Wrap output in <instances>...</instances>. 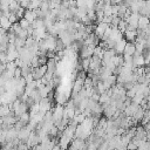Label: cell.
<instances>
[{"label":"cell","mask_w":150,"mask_h":150,"mask_svg":"<svg viewBox=\"0 0 150 150\" xmlns=\"http://www.w3.org/2000/svg\"><path fill=\"white\" fill-rule=\"evenodd\" d=\"M1 28H4V29H6V30H9L12 27H13V23L8 20V18L7 16H5V15H1Z\"/></svg>","instance_id":"cell-17"},{"label":"cell","mask_w":150,"mask_h":150,"mask_svg":"<svg viewBox=\"0 0 150 150\" xmlns=\"http://www.w3.org/2000/svg\"><path fill=\"white\" fill-rule=\"evenodd\" d=\"M103 12H104V16H112V5H105Z\"/></svg>","instance_id":"cell-25"},{"label":"cell","mask_w":150,"mask_h":150,"mask_svg":"<svg viewBox=\"0 0 150 150\" xmlns=\"http://www.w3.org/2000/svg\"><path fill=\"white\" fill-rule=\"evenodd\" d=\"M149 25H150V18H149V16H145V15H141V16H139L138 28H137V29L146 32V29H148Z\"/></svg>","instance_id":"cell-8"},{"label":"cell","mask_w":150,"mask_h":150,"mask_svg":"<svg viewBox=\"0 0 150 150\" xmlns=\"http://www.w3.org/2000/svg\"><path fill=\"white\" fill-rule=\"evenodd\" d=\"M94 49L95 47L94 46H86V45H82V47L80 48V55L82 59H90L93 57L94 55Z\"/></svg>","instance_id":"cell-2"},{"label":"cell","mask_w":150,"mask_h":150,"mask_svg":"<svg viewBox=\"0 0 150 150\" xmlns=\"http://www.w3.org/2000/svg\"><path fill=\"white\" fill-rule=\"evenodd\" d=\"M32 27H33L34 29H38V28H46L43 19H36V20L32 23Z\"/></svg>","instance_id":"cell-21"},{"label":"cell","mask_w":150,"mask_h":150,"mask_svg":"<svg viewBox=\"0 0 150 150\" xmlns=\"http://www.w3.org/2000/svg\"><path fill=\"white\" fill-rule=\"evenodd\" d=\"M23 18L27 19L30 23H33L36 19H39L36 11H33V9H26V12H25V16H23Z\"/></svg>","instance_id":"cell-14"},{"label":"cell","mask_w":150,"mask_h":150,"mask_svg":"<svg viewBox=\"0 0 150 150\" xmlns=\"http://www.w3.org/2000/svg\"><path fill=\"white\" fill-rule=\"evenodd\" d=\"M103 83L105 84V87H107V88H108V90H109L110 88H112L114 86H116V84H117V75H115V74L110 75L109 77H107V79L103 81Z\"/></svg>","instance_id":"cell-13"},{"label":"cell","mask_w":150,"mask_h":150,"mask_svg":"<svg viewBox=\"0 0 150 150\" xmlns=\"http://www.w3.org/2000/svg\"><path fill=\"white\" fill-rule=\"evenodd\" d=\"M109 26H110V25L104 23V22H98V23H96V25H95V34H96L100 39H102L103 35H104V33H105V30L108 29Z\"/></svg>","instance_id":"cell-5"},{"label":"cell","mask_w":150,"mask_h":150,"mask_svg":"<svg viewBox=\"0 0 150 150\" xmlns=\"http://www.w3.org/2000/svg\"><path fill=\"white\" fill-rule=\"evenodd\" d=\"M144 98H145V96H144L143 94H136V95L134 96V98H132V102L136 103V104H138V105H141L142 102L144 101Z\"/></svg>","instance_id":"cell-23"},{"label":"cell","mask_w":150,"mask_h":150,"mask_svg":"<svg viewBox=\"0 0 150 150\" xmlns=\"http://www.w3.org/2000/svg\"><path fill=\"white\" fill-rule=\"evenodd\" d=\"M20 7H21V6H20L19 0H12V1L9 2V11H11L12 13H15Z\"/></svg>","instance_id":"cell-20"},{"label":"cell","mask_w":150,"mask_h":150,"mask_svg":"<svg viewBox=\"0 0 150 150\" xmlns=\"http://www.w3.org/2000/svg\"><path fill=\"white\" fill-rule=\"evenodd\" d=\"M47 68H48V71L55 74V71H56V61H55V59H49L48 60Z\"/></svg>","instance_id":"cell-18"},{"label":"cell","mask_w":150,"mask_h":150,"mask_svg":"<svg viewBox=\"0 0 150 150\" xmlns=\"http://www.w3.org/2000/svg\"><path fill=\"white\" fill-rule=\"evenodd\" d=\"M60 1H62V0H60Z\"/></svg>","instance_id":"cell-32"},{"label":"cell","mask_w":150,"mask_h":150,"mask_svg":"<svg viewBox=\"0 0 150 150\" xmlns=\"http://www.w3.org/2000/svg\"><path fill=\"white\" fill-rule=\"evenodd\" d=\"M39 104H40V111L43 112V114H47L52 109V102H50V100L48 97L47 98H42L39 102Z\"/></svg>","instance_id":"cell-7"},{"label":"cell","mask_w":150,"mask_h":150,"mask_svg":"<svg viewBox=\"0 0 150 150\" xmlns=\"http://www.w3.org/2000/svg\"><path fill=\"white\" fill-rule=\"evenodd\" d=\"M14 45H15L16 49L22 48V47H25V46H26V39H22V38H20V36H18V38L15 39Z\"/></svg>","instance_id":"cell-22"},{"label":"cell","mask_w":150,"mask_h":150,"mask_svg":"<svg viewBox=\"0 0 150 150\" xmlns=\"http://www.w3.org/2000/svg\"><path fill=\"white\" fill-rule=\"evenodd\" d=\"M127 42H128V41H127L124 38H123L122 40H120L118 42H116V45H115V47H114L116 54L122 55V54L124 53V48H125V46H127Z\"/></svg>","instance_id":"cell-12"},{"label":"cell","mask_w":150,"mask_h":150,"mask_svg":"<svg viewBox=\"0 0 150 150\" xmlns=\"http://www.w3.org/2000/svg\"><path fill=\"white\" fill-rule=\"evenodd\" d=\"M139 13H131L128 18H125L124 20L127 21V23L134 28H138V21H139Z\"/></svg>","instance_id":"cell-4"},{"label":"cell","mask_w":150,"mask_h":150,"mask_svg":"<svg viewBox=\"0 0 150 150\" xmlns=\"http://www.w3.org/2000/svg\"><path fill=\"white\" fill-rule=\"evenodd\" d=\"M127 26H128V23H127V21L124 20V19H122L121 21H120V23H118V26H117V28L122 32V33H124L125 30H127Z\"/></svg>","instance_id":"cell-26"},{"label":"cell","mask_w":150,"mask_h":150,"mask_svg":"<svg viewBox=\"0 0 150 150\" xmlns=\"http://www.w3.org/2000/svg\"><path fill=\"white\" fill-rule=\"evenodd\" d=\"M145 111H146V110H144V109L139 105V108L137 109V111H136L135 115L132 116V120H134L135 122H142L143 118H144V116H145Z\"/></svg>","instance_id":"cell-15"},{"label":"cell","mask_w":150,"mask_h":150,"mask_svg":"<svg viewBox=\"0 0 150 150\" xmlns=\"http://www.w3.org/2000/svg\"><path fill=\"white\" fill-rule=\"evenodd\" d=\"M132 56H134V66L135 67H143V66H145V57H144L143 54L135 53Z\"/></svg>","instance_id":"cell-11"},{"label":"cell","mask_w":150,"mask_h":150,"mask_svg":"<svg viewBox=\"0 0 150 150\" xmlns=\"http://www.w3.org/2000/svg\"><path fill=\"white\" fill-rule=\"evenodd\" d=\"M123 35L128 42H135L137 39V29H127Z\"/></svg>","instance_id":"cell-9"},{"label":"cell","mask_w":150,"mask_h":150,"mask_svg":"<svg viewBox=\"0 0 150 150\" xmlns=\"http://www.w3.org/2000/svg\"><path fill=\"white\" fill-rule=\"evenodd\" d=\"M136 53V46H135V42H127V46L124 48V53L123 55H134Z\"/></svg>","instance_id":"cell-16"},{"label":"cell","mask_w":150,"mask_h":150,"mask_svg":"<svg viewBox=\"0 0 150 150\" xmlns=\"http://www.w3.org/2000/svg\"><path fill=\"white\" fill-rule=\"evenodd\" d=\"M18 19H19V18L15 15V13H12V14L9 15V18H8V20H9L13 25H14V23H16V22H19V21H18Z\"/></svg>","instance_id":"cell-30"},{"label":"cell","mask_w":150,"mask_h":150,"mask_svg":"<svg viewBox=\"0 0 150 150\" xmlns=\"http://www.w3.org/2000/svg\"><path fill=\"white\" fill-rule=\"evenodd\" d=\"M63 112H64V107L62 104H57L54 110H53V121H54V124L57 125L62 120H63Z\"/></svg>","instance_id":"cell-1"},{"label":"cell","mask_w":150,"mask_h":150,"mask_svg":"<svg viewBox=\"0 0 150 150\" xmlns=\"http://www.w3.org/2000/svg\"><path fill=\"white\" fill-rule=\"evenodd\" d=\"M19 23H20V26L23 28V29H28L30 26H32V23L27 20V19H25V18H22V19H20L19 20Z\"/></svg>","instance_id":"cell-24"},{"label":"cell","mask_w":150,"mask_h":150,"mask_svg":"<svg viewBox=\"0 0 150 150\" xmlns=\"http://www.w3.org/2000/svg\"><path fill=\"white\" fill-rule=\"evenodd\" d=\"M139 108V105L138 104H136V103H131L130 105H128V107H125V109H124V115L127 116V117H131L132 118V116L135 115V112L137 111V109Z\"/></svg>","instance_id":"cell-10"},{"label":"cell","mask_w":150,"mask_h":150,"mask_svg":"<svg viewBox=\"0 0 150 150\" xmlns=\"http://www.w3.org/2000/svg\"><path fill=\"white\" fill-rule=\"evenodd\" d=\"M19 2H20V6L25 9H28V7L30 5V0H19Z\"/></svg>","instance_id":"cell-28"},{"label":"cell","mask_w":150,"mask_h":150,"mask_svg":"<svg viewBox=\"0 0 150 150\" xmlns=\"http://www.w3.org/2000/svg\"><path fill=\"white\" fill-rule=\"evenodd\" d=\"M87 4H88V0H76L77 8H80V7H87Z\"/></svg>","instance_id":"cell-29"},{"label":"cell","mask_w":150,"mask_h":150,"mask_svg":"<svg viewBox=\"0 0 150 150\" xmlns=\"http://www.w3.org/2000/svg\"><path fill=\"white\" fill-rule=\"evenodd\" d=\"M95 89H96V91H97L100 95L103 94V93H105V91L108 90V88L105 87V84L103 83V81H98L97 84L95 86Z\"/></svg>","instance_id":"cell-19"},{"label":"cell","mask_w":150,"mask_h":150,"mask_svg":"<svg viewBox=\"0 0 150 150\" xmlns=\"http://www.w3.org/2000/svg\"><path fill=\"white\" fill-rule=\"evenodd\" d=\"M47 70H48L47 64H45V66H40V67H38V68H33L32 75H33L34 80H41V79L46 75Z\"/></svg>","instance_id":"cell-3"},{"label":"cell","mask_w":150,"mask_h":150,"mask_svg":"<svg viewBox=\"0 0 150 150\" xmlns=\"http://www.w3.org/2000/svg\"><path fill=\"white\" fill-rule=\"evenodd\" d=\"M103 2L105 5H111V0H103Z\"/></svg>","instance_id":"cell-31"},{"label":"cell","mask_w":150,"mask_h":150,"mask_svg":"<svg viewBox=\"0 0 150 150\" xmlns=\"http://www.w3.org/2000/svg\"><path fill=\"white\" fill-rule=\"evenodd\" d=\"M82 68L84 71L89 70V67H90V59H82Z\"/></svg>","instance_id":"cell-27"},{"label":"cell","mask_w":150,"mask_h":150,"mask_svg":"<svg viewBox=\"0 0 150 150\" xmlns=\"http://www.w3.org/2000/svg\"><path fill=\"white\" fill-rule=\"evenodd\" d=\"M83 88H84V80L80 79V77H76V80L74 82V86H73V96L77 95Z\"/></svg>","instance_id":"cell-6"}]
</instances>
